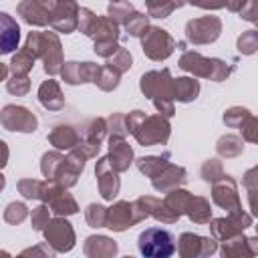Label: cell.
I'll use <instances>...</instances> for the list:
<instances>
[{
	"label": "cell",
	"mask_w": 258,
	"mask_h": 258,
	"mask_svg": "<svg viewBox=\"0 0 258 258\" xmlns=\"http://www.w3.org/2000/svg\"><path fill=\"white\" fill-rule=\"evenodd\" d=\"M95 16H97V14H95L91 8L81 6V12H79V30H81L83 34H87V30H89V26L93 24Z\"/></svg>",
	"instance_id": "f5cc1de1"
},
{
	"label": "cell",
	"mask_w": 258,
	"mask_h": 258,
	"mask_svg": "<svg viewBox=\"0 0 258 258\" xmlns=\"http://www.w3.org/2000/svg\"><path fill=\"white\" fill-rule=\"evenodd\" d=\"M226 2L228 0H187V4L198 6V8H204V10H220V8H226Z\"/></svg>",
	"instance_id": "9f6ffc18"
},
{
	"label": "cell",
	"mask_w": 258,
	"mask_h": 258,
	"mask_svg": "<svg viewBox=\"0 0 258 258\" xmlns=\"http://www.w3.org/2000/svg\"><path fill=\"white\" fill-rule=\"evenodd\" d=\"M185 181H187V171H185V167L175 165V163H171V161H169L157 175L151 177L153 189H155V191H161V194H167L169 189L181 187Z\"/></svg>",
	"instance_id": "44dd1931"
},
{
	"label": "cell",
	"mask_w": 258,
	"mask_h": 258,
	"mask_svg": "<svg viewBox=\"0 0 258 258\" xmlns=\"http://www.w3.org/2000/svg\"><path fill=\"white\" fill-rule=\"evenodd\" d=\"M137 248L145 258H169L177 250L173 234L163 228L143 230L137 238Z\"/></svg>",
	"instance_id": "8992f818"
},
{
	"label": "cell",
	"mask_w": 258,
	"mask_h": 258,
	"mask_svg": "<svg viewBox=\"0 0 258 258\" xmlns=\"http://www.w3.org/2000/svg\"><path fill=\"white\" fill-rule=\"evenodd\" d=\"M200 175H202V179L208 181V183L218 181V179L224 175V165H222V161H220L218 157H210V159H206V161L202 163Z\"/></svg>",
	"instance_id": "b9f144b4"
},
{
	"label": "cell",
	"mask_w": 258,
	"mask_h": 258,
	"mask_svg": "<svg viewBox=\"0 0 258 258\" xmlns=\"http://www.w3.org/2000/svg\"><path fill=\"white\" fill-rule=\"evenodd\" d=\"M67 155L60 153V149H54V151H46L42 157H40V173L46 177V179H56L62 163H64Z\"/></svg>",
	"instance_id": "d6a6232c"
},
{
	"label": "cell",
	"mask_w": 258,
	"mask_h": 258,
	"mask_svg": "<svg viewBox=\"0 0 258 258\" xmlns=\"http://www.w3.org/2000/svg\"><path fill=\"white\" fill-rule=\"evenodd\" d=\"M95 175H97V185H99L101 198L107 200V202H113V198H117V194L121 189V179H119V171L113 169L107 155L97 159Z\"/></svg>",
	"instance_id": "ac0fdd59"
},
{
	"label": "cell",
	"mask_w": 258,
	"mask_h": 258,
	"mask_svg": "<svg viewBox=\"0 0 258 258\" xmlns=\"http://www.w3.org/2000/svg\"><path fill=\"white\" fill-rule=\"evenodd\" d=\"M252 113L246 109V107H230V109H226L224 111V123H226V127H230V129H240L242 125H244V121L250 117Z\"/></svg>",
	"instance_id": "ee69618b"
},
{
	"label": "cell",
	"mask_w": 258,
	"mask_h": 258,
	"mask_svg": "<svg viewBox=\"0 0 258 258\" xmlns=\"http://www.w3.org/2000/svg\"><path fill=\"white\" fill-rule=\"evenodd\" d=\"M220 254L224 258H248V256H254L252 248H250V240L248 236L242 234H236L228 240H222V248H220Z\"/></svg>",
	"instance_id": "4316f807"
},
{
	"label": "cell",
	"mask_w": 258,
	"mask_h": 258,
	"mask_svg": "<svg viewBox=\"0 0 258 258\" xmlns=\"http://www.w3.org/2000/svg\"><path fill=\"white\" fill-rule=\"evenodd\" d=\"M248 240H250V248H252L254 256H258V234H256V236H252V238H248Z\"/></svg>",
	"instance_id": "94428289"
},
{
	"label": "cell",
	"mask_w": 258,
	"mask_h": 258,
	"mask_svg": "<svg viewBox=\"0 0 258 258\" xmlns=\"http://www.w3.org/2000/svg\"><path fill=\"white\" fill-rule=\"evenodd\" d=\"M248 206H250L252 216L258 218V189H250L248 191Z\"/></svg>",
	"instance_id": "6f0895ef"
},
{
	"label": "cell",
	"mask_w": 258,
	"mask_h": 258,
	"mask_svg": "<svg viewBox=\"0 0 258 258\" xmlns=\"http://www.w3.org/2000/svg\"><path fill=\"white\" fill-rule=\"evenodd\" d=\"M20 42V26L18 22L8 14L0 12V52L10 54L18 48Z\"/></svg>",
	"instance_id": "cb8c5ba5"
},
{
	"label": "cell",
	"mask_w": 258,
	"mask_h": 258,
	"mask_svg": "<svg viewBox=\"0 0 258 258\" xmlns=\"http://www.w3.org/2000/svg\"><path fill=\"white\" fill-rule=\"evenodd\" d=\"M244 4H246V0H228V2H226V8H228L230 12H236V14H238Z\"/></svg>",
	"instance_id": "680465c9"
},
{
	"label": "cell",
	"mask_w": 258,
	"mask_h": 258,
	"mask_svg": "<svg viewBox=\"0 0 258 258\" xmlns=\"http://www.w3.org/2000/svg\"><path fill=\"white\" fill-rule=\"evenodd\" d=\"M6 91H8L10 95H16V97L26 95V93L30 91V79H28V75H24V77L12 75V77L6 81Z\"/></svg>",
	"instance_id": "c3c4849f"
},
{
	"label": "cell",
	"mask_w": 258,
	"mask_h": 258,
	"mask_svg": "<svg viewBox=\"0 0 258 258\" xmlns=\"http://www.w3.org/2000/svg\"><path fill=\"white\" fill-rule=\"evenodd\" d=\"M177 48L175 38L161 26H149V30L141 36V50L149 60L161 62L173 54Z\"/></svg>",
	"instance_id": "52a82bcc"
},
{
	"label": "cell",
	"mask_w": 258,
	"mask_h": 258,
	"mask_svg": "<svg viewBox=\"0 0 258 258\" xmlns=\"http://www.w3.org/2000/svg\"><path fill=\"white\" fill-rule=\"evenodd\" d=\"M200 95V83L196 77H177L173 79V97L177 103H191Z\"/></svg>",
	"instance_id": "83f0119b"
},
{
	"label": "cell",
	"mask_w": 258,
	"mask_h": 258,
	"mask_svg": "<svg viewBox=\"0 0 258 258\" xmlns=\"http://www.w3.org/2000/svg\"><path fill=\"white\" fill-rule=\"evenodd\" d=\"M177 252L181 258H202L218 252V240L214 236H200L194 232H183L177 240Z\"/></svg>",
	"instance_id": "4fadbf2b"
},
{
	"label": "cell",
	"mask_w": 258,
	"mask_h": 258,
	"mask_svg": "<svg viewBox=\"0 0 258 258\" xmlns=\"http://www.w3.org/2000/svg\"><path fill=\"white\" fill-rule=\"evenodd\" d=\"M83 252H85L87 258H113L119 252V246L113 238L95 234V236H89L85 240Z\"/></svg>",
	"instance_id": "d4e9b609"
},
{
	"label": "cell",
	"mask_w": 258,
	"mask_h": 258,
	"mask_svg": "<svg viewBox=\"0 0 258 258\" xmlns=\"http://www.w3.org/2000/svg\"><path fill=\"white\" fill-rule=\"evenodd\" d=\"M50 208H48V204H40V206H36L32 212H30V226H32V230H36V232H42L46 226H48V222L52 220L50 218Z\"/></svg>",
	"instance_id": "7dc6e473"
},
{
	"label": "cell",
	"mask_w": 258,
	"mask_h": 258,
	"mask_svg": "<svg viewBox=\"0 0 258 258\" xmlns=\"http://www.w3.org/2000/svg\"><path fill=\"white\" fill-rule=\"evenodd\" d=\"M240 131H242V139H244V141L258 145V117L250 115V117L244 121V125L240 127Z\"/></svg>",
	"instance_id": "f907efd6"
},
{
	"label": "cell",
	"mask_w": 258,
	"mask_h": 258,
	"mask_svg": "<svg viewBox=\"0 0 258 258\" xmlns=\"http://www.w3.org/2000/svg\"><path fill=\"white\" fill-rule=\"evenodd\" d=\"M107 129H109V137H123V139H127V133H129V129H127V119H125V115L123 113H111L109 117H107Z\"/></svg>",
	"instance_id": "bcb514c9"
},
{
	"label": "cell",
	"mask_w": 258,
	"mask_h": 258,
	"mask_svg": "<svg viewBox=\"0 0 258 258\" xmlns=\"http://www.w3.org/2000/svg\"><path fill=\"white\" fill-rule=\"evenodd\" d=\"M177 67H179L181 71H185V73H191L194 77L220 83V81H226V79L234 73L236 60L226 62V60H222V58H208V56L200 54L198 50H185V52L179 56Z\"/></svg>",
	"instance_id": "277c9868"
},
{
	"label": "cell",
	"mask_w": 258,
	"mask_h": 258,
	"mask_svg": "<svg viewBox=\"0 0 258 258\" xmlns=\"http://www.w3.org/2000/svg\"><path fill=\"white\" fill-rule=\"evenodd\" d=\"M185 216L194 224H210V220H212V206H210V202L204 196H194L189 206H187V210H185Z\"/></svg>",
	"instance_id": "f546056e"
},
{
	"label": "cell",
	"mask_w": 258,
	"mask_h": 258,
	"mask_svg": "<svg viewBox=\"0 0 258 258\" xmlns=\"http://www.w3.org/2000/svg\"><path fill=\"white\" fill-rule=\"evenodd\" d=\"M46 179V177H44ZM40 202H44V204H48V208H50V212L54 214V216H73V214H77L79 212V204H77V200L69 194V189L67 187H62L58 181H54V179H46V183H44V189H42V200Z\"/></svg>",
	"instance_id": "9c48e42d"
},
{
	"label": "cell",
	"mask_w": 258,
	"mask_h": 258,
	"mask_svg": "<svg viewBox=\"0 0 258 258\" xmlns=\"http://www.w3.org/2000/svg\"><path fill=\"white\" fill-rule=\"evenodd\" d=\"M109 2H121V0H109Z\"/></svg>",
	"instance_id": "6125c7cd"
},
{
	"label": "cell",
	"mask_w": 258,
	"mask_h": 258,
	"mask_svg": "<svg viewBox=\"0 0 258 258\" xmlns=\"http://www.w3.org/2000/svg\"><path fill=\"white\" fill-rule=\"evenodd\" d=\"M254 24H256V26H258V18H256V20H254Z\"/></svg>",
	"instance_id": "be15d7a7"
},
{
	"label": "cell",
	"mask_w": 258,
	"mask_h": 258,
	"mask_svg": "<svg viewBox=\"0 0 258 258\" xmlns=\"http://www.w3.org/2000/svg\"><path fill=\"white\" fill-rule=\"evenodd\" d=\"M183 4H187V0H145L147 14L151 18H167Z\"/></svg>",
	"instance_id": "e575fe53"
},
{
	"label": "cell",
	"mask_w": 258,
	"mask_h": 258,
	"mask_svg": "<svg viewBox=\"0 0 258 258\" xmlns=\"http://www.w3.org/2000/svg\"><path fill=\"white\" fill-rule=\"evenodd\" d=\"M123 28H125V32L129 34V36H135V38H141L147 30H149V14L145 16L143 12H133L129 18H127V22L123 24Z\"/></svg>",
	"instance_id": "8d00e7d4"
},
{
	"label": "cell",
	"mask_w": 258,
	"mask_h": 258,
	"mask_svg": "<svg viewBox=\"0 0 258 258\" xmlns=\"http://www.w3.org/2000/svg\"><path fill=\"white\" fill-rule=\"evenodd\" d=\"M135 12V6L129 0H121V2H111L107 8V16H111L115 22H119L121 26L127 22V18Z\"/></svg>",
	"instance_id": "f35d334b"
},
{
	"label": "cell",
	"mask_w": 258,
	"mask_h": 258,
	"mask_svg": "<svg viewBox=\"0 0 258 258\" xmlns=\"http://www.w3.org/2000/svg\"><path fill=\"white\" fill-rule=\"evenodd\" d=\"M216 151L224 159H234V157H238L244 151V139L238 137V135H232V133L222 135L216 141Z\"/></svg>",
	"instance_id": "1f68e13d"
},
{
	"label": "cell",
	"mask_w": 258,
	"mask_h": 258,
	"mask_svg": "<svg viewBox=\"0 0 258 258\" xmlns=\"http://www.w3.org/2000/svg\"><path fill=\"white\" fill-rule=\"evenodd\" d=\"M8 73H10V67L6 62H0V79L2 81H8Z\"/></svg>",
	"instance_id": "91938a15"
},
{
	"label": "cell",
	"mask_w": 258,
	"mask_h": 258,
	"mask_svg": "<svg viewBox=\"0 0 258 258\" xmlns=\"http://www.w3.org/2000/svg\"><path fill=\"white\" fill-rule=\"evenodd\" d=\"M236 48H238V52L240 54H244V56H250V54H254L256 50H258V30H244L240 36H238V40H236Z\"/></svg>",
	"instance_id": "60d3db41"
},
{
	"label": "cell",
	"mask_w": 258,
	"mask_h": 258,
	"mask_svg": "<svg viewBox=\"0 0 258 258\" xmlns=\"http://www.w3.org/2000/svg\"><path fill=\"white\" fill-rule=\"evenodd\" d=\"M250 226H252V214H248L244 210H236V212H228L226 218H212L210 220V234L222 242V240H228L236 234H242Z\"/></svg>",
	"instance_id": "30bf717a"
},
{
	"label": "cell",
	"mask_w": 258,
	"mask_h": 258,
	"mask_svg": "<svg viewBox=\"0 0 258 258\" xmlns=\"http://www.w3.org/2000/svg\"><path fill=\"white\" fill-rule=\"evenodd\" d=\"M42 234H44V240L56 250V254H64L75 248L77 236H75L73 224L64 216H54L48 222V226L42 230Z\"/></svg>",
	"instance_id": "8fae6325"
},
{
	"label": "cell",
	"mask_w": 258,
	"mask_h": 258,
	"mask_svg": "<svg viewBox=\"0 0 258 258\" xmlns=\"http://www.w3.org/2000/svg\"><path fill=\"white\" fill-rule=\"evenodd\" d=\"M127 119V129L135 137V141L143 147H153V145H165L169 135H171V125L169 117L155 113L147 115L141 109H135L125 115Z\"/></svg>",
	"instance_id": "6da1fadb"
},
{
	"label": "cell",
	"mask_w": 258,
	"mask_h": 258,
	"mask_svg": "<svg viewBox=\"0 0 258 258\" xmlns=\"http://www.w3.org/2000/svg\"><path fill=\"white\" fill-rule=\"evenodd\" d=\"M222 34V20L218 16H200L191 18L185 22V40L189 44L202 46V44H212L220 38Z\"/></svg>",
	"instance_id": "ba28073f"
},
{
	"label": "cell",
	"mask_w": 258,
	"mask_h": 258,
	"mask_svg": "<svg viewBox=\"0 0 258 258\" xmlns=\"http://www.w3.org/2000/svg\"><path fill=\"white\" fill-rule=\"evenodd\" d=\"M119 28L121 24L115 22L111 16H95L85 36L93 40V50L97 56L107 60L119 50V34H121Z\"/></svg>",
	"instance_id": "5b68a950"
},
{
	"label": "cell",
	"mask_w": 258,
	"mask_h": 258,
	"mask_svg": "<svg viewBox=\"0 0 258 258\" xmlns=\"http://www.w3.org/2000/svg\"><path fill=\"white\" fill-rule=\"evenodd\" d=\"M85 220L91 228H105L107 226V208L101 204H89L85 208Z\"/></svg>",
	"instance_id": "7bdbcfd3"
},
{
	"label": "cell",
	"mask_w": 258,
	"mask_h": 258,
	"mask_svg": "<svg viewBox=\"0 0 258 258\" xmlns=\"http://www.w3.org/2000/svg\"><path fill=\"white\" fill-rule=\"evenodd\" d=\"M24 46L34 54V58H40L44 64V73L48 77L60 75L64 58H62V44L56 32H28Z\"/></svg>",
	"instance_id": "3957f363"
},
{
	"label": "cell",
	"mask_w": 258,
	"mask_h": 258,
	"mask_svg": "<svg viewBox=\"0 0 258 258\" xmlns=\"http://www.w3.org/2000/svg\"><path fill=\"white\" fill-rule=\"evenodd\" d=\"M99 64L97 62H91V60H85V62H79V60H69L62 64V71H60V77L67 85H83V83H95L97 81V75H99Z\"/></svg>",
	"instance_id": "ffe728a7"
},
{
	"label": "cell",
	"mask_w": 258,
	"mask_h": 258,
	"mask_svg": "<svg viewBox=\"0 0 258 258\" xmlns=\"http://www.w3.org/2000/svg\"><path fill=\"white\" fill-rule=\"evenodd\" d=\"M26 216H28V208H26L24 202H10L6 206V210H4V214H2L4 222L6 224H12V226L22 224L26 220Z\"/></svg>",
	"instance_id": "ab89813d"
},
{
	"label": "cell",
	"mask_w": 258,
	"mask_h": 258,
	"mask_svg": "<svg viewBox=\"0 0 258 258\" xmlns=\"http://www.w3.org/2000/svg\"><path fill=\"white\" fill-rule=\"evenodd\" d=\"M139 222H143V218L133 202L119 200L111 208H107V226L105 228H109L113 232H125Z\"/></svg>",
	"instance_id": "9a60e30c"
},
{
	"label": "cell",
	"mask_w": 258,
	"mask_h": 258,
	"mask_svg": "<svg viewBox=\"0 0 258 258\" xmlns=\"http://www.w3.org/2000/svg\"><path fill=\"white\" fill-rule=\"evenodd\" d=\"M238 14H240V18L254 22L258 18V0H246V4L242 6V10Z\"/></svg>",
	"instance_id": "db71d44e"
},
{
	"label": "cell",
	"mask_w": 258,
	"mask_h": 258,
	"mask_svg": "<svg viewBox=\"0 0 258 258\" xmlns=\"http://www.w3.org/2000/svg\"><path fill=\"white\" fill-rule=\"evenodd\" d=\"M38 103L46 111H60L64 107V95L60 91L58 81H54L50 77V79L40 83V87H38Z\"/></svg>",
	"instance_id": "484cf974"
},
{
	"label": "cell",
	"mask_w": 258,
	"mask_h": 258,
	"mask_svg": "<svg viewBox=\"0 0 258 258\" xmlns=\"http://www.w3.org/2000/svg\"><path fill=\"white\" fill-rule=\"evenodd\" d=\"M56 0H22L16 6L18 16L28 26H46L50 24V12Z\"/></svg>",
	"instance_id": "d6986e66"
},
{
	"label": "cell",
	"mask_w": 258,
	"mask_h": 258,
	"mask_svg": "<svg viewBox=\"0 0 258 258\" xmlns=\"http://www.w3.org/2000/svg\"><path fill=\"white\" fill-rule=\"evenodd\" d=\"M34 54L26 48V46H22L20 50H16L14 54H12V60L8 62V67H10V73L12 75H16V77H24V75H28L30 71H32V67H34Z\"/></svg>",
	"instance_id": "836d02e7"
},
{
	"label": "cell",
	"mask_w": 258,
	"mask_h": 258,
	"mask_svg": "<svg viewBox=\"0 0 258 258\" xmlns=\"http://www.w3.org/2000/svg\"><path fill=\"white\" fill-rule=\"evenodd\" d=\"M46 179H32L24 177L16 181V189L24 200H42V189H44Z\"/></svg>",
	"instance_id": "d590c367"
},
{
	"label": "cell",
	"mask_w": 258,
	"mask_h": 258,
	"mask_svg": "<svg viewBox=\"0 0 258 258\" xmlns=\"http://www.w3.org/2000/svg\"><path fill=\"white\" fill-rule=\"evenodd\" d=\"M107 135H109L107 119H103V117L89 119L87 123L81 125V143H79V147L87 153L89 159L97 157V153L101 151V145H103Z\"/></svg>",
	"instance_id": "2e32d148"
},
{
	"label": "cell",
	"mask_w": 258,
	"mask_h": 258,
	"mask_svg": "<svg viewBox=\"0 0 258 258\" xmlns=\"http://www.w3.org/2000/svg\"><path fill=\"white\" fill-rule=\"evenodd\" d=\"M56 250L48 244V242H42L38 246H32V248H26L20 252V256H54Z\"/></svg>",
	"instance_id": "816d5d0a"
},
{
	"label": "cell",
	"mask_w": 258,
	"mask_h": 258,
	"mask_svg": "<svg viewBox=\"0 0 258 258\" xmlns=\"http://www.w3.org/2000/svg\"><path fill=\"white\" fill-rule=\"evenodd\" d=\"M139 89L147 99H151V103L155 105L157 113H161L165 117H173L175 115L173 77H171L169 69L143 73L141 79H139Z\"/></svg>",
	"instance_id": "7a4b0ae2"
},
{
	"label": "cell",
	"mask_w": 258,
	"mask_h": 258,
	"mask_svg": "<svg viewBox=\"0 0 258 258\" xmlns=\"http://www.w3.org/2000/svg\"><path fill=\"white\" fill-rule=\"evenodd\" d=\"M0 125L6 131L32 133L38 127V119L30 109L22 105H4L0 111Z\"/></svg>",
	"instance_id": "7c38bea8"
},
{
	"label": "cell",
	"mask_w": 258,
	"mask_h": 258,
	"mask_svg": "<svg viewBox=\"0 0 258 258\" xmlns=\"http://www.w3.org/2000/svg\"><path fill=\"white\" fill-rule=\"evenodd\" d=\"M191 198H194V196H191L187 189H183V187H175V189H169V191L165 194L163 204H165L177 218H181V216L185 214V210H187Z\"/></svg>",
	"instance_id": "4dcf8cb0"
},
{
	"label": "cell",
	"mask_w": 258,
	"mask_h": 258,
	"mask_svg": "<svg viewBox=\"0 0 258 258\" xmlns=\"http://www.w3.org/2000/svg\"><path fill=\"white\" fill-rule=\"evenodd\" d=\"M212 202L226 210V212H236V210H242V204H240V196H238V183L232 175H222L218 181L212 183Z\"/></svg>",
	"instance_id": "e0dca14e"
},
{
	"label": "cell",
	"mask_w": 258,
	"mask_h": 258,
	"mask_svg": "<svg viewBox=\"0 0 258 258\" xmlns=\"http://www.w3.org/2000/svg\"><path fill=\"white\" fill-rule=\"evenodd\" d=\"M105 64L113 67L117 73H121V75H123V73H127V71L131 69V64H133V56H131V52H129L127 48L119 46V50H117L113 56H109Z\"/></svg>",
	"instance_id": "f6af8a7d"
},
{
	"label": "cell",
	"mask_w": 258,
	"mask_h": 258,
	"mask_svg": "<svg viewBox=\"0 0 258 258\" xmlns=\"http://www.w3.org/2000/svg\"><path fill=\"white\" fill-rule=\"evenodd\" d=\"M119 79H121V73H117V71H115L113 67H109V64H103V67L99 69V75H97L95 85H97L101 91L111 93V91H115V89L119 87Z\"/></svg>",
	"instance_id": "74e56055"
},
{
	"label": "cell",
	"mask_w": 258,
	"mask_h": 258,
	"mask_svg": "<svg viewBox=\"0 0 258 258\" xmlns=\"http://www.w3.org/2000/svg\"><path fill=\"white\" fill-rule=\"evenodd\" d=\"M46 139L54 149L69 151V149H73L81 143V127H75V125H69V123L56 125V127L50 129Z\"/></svg>",
	"instance_id": "603a6c76"
},
{
	"label": "cell",
	"mask_w": 258,
	"mask_h": 258,
	"mask_svg": "<svg viewBox=\"0 0 258 258\" xmlns=\"http://www.w3.org/2000/svg\"><path fill=\"white\" fill-rule=\"evenodd\" d=\"M242 185H244L246 191H250V189H258V165L250 167V169L242 175Z\"/></svg>",
	"instance_id": "11a10c76"
},
{
	"label": "cell",
	"mask_w": 258,
	"mask_h": 258,
	"mask_svg": "<svg viewBox=\"0 0 258 258\" xmlns=\"http://www.w3.org/2000/svg\"><path fill=\"white\" fill-rule=\"evenodd\" d=\"M111 165L115 171L123 173L131 167L135 155H133V147L127 143V139L123 137H109V153H107Z\"/></svg>",
	"instance_id": "7402d4cb"
},
{
	"label": "cell",
	"mask_w": 258,
	"mask_h": 258,
	"mask_svg": "<svg viewBox=\"0 0 258 258\" xmlns=\"http://www.w3.org/2000/svg\"><path fill=\"white\" fill-rule=\"evenodd\" d=\"M79 12H81V6L77 0H56L50 12L52 30L60 34H71L79 30Z\"/></svg>",
	"instance_id": "5bb4252c"
},
{
	"label": "cell",
	"mask_w": 258,
	"mask_h": 258,
	"mask_svg": "<svg viewBox=\"0 0 258 258\" xmlns=\"http://www.w3.org/2000/svg\"><path fill=\"white\" fill-rule=\"evenodd\" d=\"M133 204L137 206L141 218L145 220V218H151L153 216V210L159 204V198H155V196H139L137 200H133Z\"/></svg>",
	"instance_id": "681fc988"
},
{
	"label": "cell",
	"mask_w": 258,
	"mask_h": 258,
	"mask_svg": "<svg viewBox=\"0 0 258 258\" xmlns=\"http://www.w3.org/2000/svg\"><path fill=\"white\" fill-rule=\"evenodd\" d=\"M256 234H258V226H256Z\"/></svg>",
	"instance_id": "e7e4bbea"
},
{
	"label": "cell",
	"mask_w": 258,
	"mask_h": 258,
	"mask_svg": "<svg viewBox=\"0 0 258 258\" xmlns=\"http://www.w3.org/2000/svg\"><path fill=\"white\" fill-rule=\"evenodd\" d=\"M169 157H171V153L169 151H163L161 155H143L135 163H137V169L145 177H153V175H157L169 163Z\"/></svg>",
	"instance_id": "f1b7e54d"
}]
</instances>
